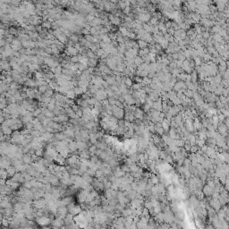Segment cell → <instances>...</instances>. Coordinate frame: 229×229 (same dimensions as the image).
Masks as SVG:
<instances>
[{"instance_id":"obj_1","label":"cell","mask_w":229,"mask_h":229,"mask_svg":"<svg viewBox=\"0 0 229 229\" xmlns=\"http://www.w3.org/2000/svg\"><path fill=\"white\" fill-rule=\"evenodd\" d=\"M32 206H33L35 209H41L47 206V201H46V199H41V198H40V199L33 200V201H32Z\"/></svg>"},{"instance_id":"obj_2","label":"cell","mask_w":229,"mask_h":229,"mask_svg":"<svg viewBox=\"0 0 229 229\" xmlns=\"http://www.w3.org/2000/svg\"><path fill=\"white\" fill-rule=\"evenodd\" d=\"M95 98H96L98 101H102L104 99H107V94L106 91H104L103 89H99L95 93Z\"/></svg>"},{"instance_id":"obj_3","label":"cell","mask_w":229,"mask_h":229,"mask_svg":"<svg viewBox=\"0 0 229 229\" xmlns=\"http://www.w3.org/2000/svg\"><path fill=\"white\" fill-rule=\"evenodd\" d=\"M36 221L40 226L41 227H46L48 224H50V219L49 217H46V216H42L40 217H36Z\"/></svg>"},{"instance_id":"obj_4","label":"cell","mask_w":229,"mask_h":229,"mask_svg":"<svg viewBox=\"0 0 229 229\" xmlns=\"http://www.w3.org/2000/svg\"><path fill=\"white\" fill-rule=\"evenodd\" d=\"M12 179L15 181V182H17L18 183H24V176H23V173L22 172H16L15 175L12 176Z\"/></svg>"},{"instance_id":"obj_5","label":"cell","mask_w":229,"mask_h":229,"mask_svg":"<svg viewBox=\"0 0 229 229\" xmlns=\"http://www.w3.org/2000/svg\"><path fill=\"white\" fill-rule=\"evenodd\" d=\"M209 206L213 208L216 210V212L218 211L220 209V207H221V205L218 201V199H213V198L211 199H209Z\"/></svg>"},{"instance_id":"obj_6","label":"cell","mask_w":229,"mask_h":229,"mask_svg":"<svg viewBox=\"0 0 229 229\" xmlns=\"http://www.w3.org/2000/svg\"><path fill=\"white\" fill-rule=\"evenodd\" d=\"M32 119H33V116H32L31 112H29V111H28L25 115H23V116H22V123H24L25 124L28 123H31L32 121Z\"/></svg>"},{"instance_id":"obj_7","label":"cell","mask_w":229,"mask_h":229,"mask_svg":"<svg viewBox=\"0 0 229 229\" xmlns=\"http://www.w3.org/2000/svg\"><path fill=\"white\" fill-rule=\"evenodd\" d=\"M90 147V145L86 141H83V140H79L77 141V149L80 151H82V150H88Z\"/></svg>"},{"instance_id":"obj_8","label":"cell","mask_w":229,"mask_h":229,"mask_svg":"<svg viewBox=\"0 0 229 229\" xmlns=\"http://www.w3.org/2000/svg\"><path fill=\"white\" fill-rule=\"evenodd\" d=\"M22 160L23 164H27V165H30L31 164L33 161H32V155H31L30 153H25L23 154L22 157Z\"/></svg>"},{"instance_id":"obj_9","label":"cell","mask_w":229,"mask_h":229,"mask_svg":"<svg viewBox=\"0 0 229 229\" xmlns=\"http://www.w3.org/2000/svg\"><path fill=\"white\" fill-rule=\"evenodd\" d=\"M0 129L2 130L4 135H10V134H12V128H11L10 126L6 125L5 123H1Z\"/></svg>"},{"instance_id":"obj_10","label":"cell","mask_w":229,"mask_h":229,"mask_svg":"<svg viewBox=\"0 0 229 229\" xmlns=\"http://www.w3.org/2000/svg\"><path fill=\"white\" fill-rule=\"evenodd\" d=\"M19 184H20V183H18L17 182H15L13 179L6 180V185H7L11 190H13V191H15V190L17 189V188L19 187Z\"/></svg>"},{"instance_id":"obj_11","label":"cell","mask_w":229,"mask_h":229,"mask_svg":"<svg viewBox=\"0 0 229 229\" xmlns=\"http://www.w3.org/2000/svg\"><path fill=\"white\" fill-rule=\"evenodd\" d=\"M48 178V183L50 184H52L53 186H56V185L59 184V179L54 175V174H51L49 176H47Z\"/></svg>"},{"instance_id":"obj_12","label":"cell","mask_w":229,"mask_h":229,"mask_svg":"<svg viewBox=\"0 0 229 229\" xmlns=\"http://www.w3.org/2000/svg\"><path fill=\"white\" fill-rule=\"evenodd\" d=\"M63 225H64V219L59 218V217L56 218L55 220L53 219L51 221V227H63Z\"/></svg>"},{"instance_id":"obj_13","label":"cell","mask_w":229,"mask_h":229,"mask_svg":"<svg viewBox=\"0 0 229 229\" xmlns=\"http://www.w3.org/2000/svg\"><path fill=\"white\" fill-rule=\"evenodd\" d=\"M152 108L155 109V110L160 111V112L162 111V100H161V98H159L157 101L153 102Z\"/></svg>"},{"instance_id":"obj_14","label":"cell","mask_w":229,"mask_h":229,"mask_svg":"<svg viewBox=\"0 0 229 229\" xmlns=\"http://www.w3.org/2000/svg\"><path fill=\"white\" fill-rule=\"evenodd\" d=\"M67 147L69 149L70 152H74V151L78 150V149H77V141H75V140H71V141H69L68 144H67Z\"/></svg>"},{"instance_id":"obj_15","label":"cell","mask_w":229,"mask_h":229,"mask_svg":"<svg viewBox=\"0 0 229 229\" xmlns=\"http://www.w3.org/2000/svg\"><path fill=\"white\" fill-rule=\"evenodd\" d=\"M133 114H134V117L137 119H140V120H142L143 119V116H144V111L142 110V109L139 108V107H137L136 108V110L133 112Z\"/></svg>"},{"instance_id":"obj_16","label":"cell","mask_w":229,"mask_h":229,"mask_svg":"<svg viewBox=\"0 0 229 229\" xmlns=\"http://www.w3.org/2000/svg\"><path fill=\"white\" fill-rule=\"evenodd\" d=\"M40 136L42 137V139L44 140V141H49L51 140V138L54 136V133H47V132H45V133H41Z\"/></svg>"},{"instance_id":"obj_17","label":"cell","mask_w":229,"mask_h":229,"mask_svg":"<svg viewBox=\"0 0 229 229\" xmlns=\"http://www.w3.org/2000/svg\"><path fill=\"white\" fill-rule=\"evenodd\" d=\"M6 173H7V175L8 176H11L12 177L13 175H15V173L17 172V170H16V168H15V166H9L7 168H6Z\"/></svg>"},{"instance_id":"obj_18","label":"cell","mask_w":229,"mask_h":229,"mask_svg":"<svg viewBox=\"0 0 229 229\" xmlns=\"http://www.w3.org/2000/svg\"><path fill=\"white\" fill-rule=\"evenodd\" d=\"M73 222H74V216L72 214H66L65 215V217H64V224H66V225H70V224H72Z\"/></svg>"},{"instance_id":"obj_19","label":"cell","mask_w":229,"mask_h":229,"mask_svg":"<svg viewBox=\"0 0 229 229\" xmlns=\"http://www.w3.org/2000/svg\"><path fill=\"white\" fill-rule=\"evenodd\" d=\"M54 136L57 140H64L66 139V136L64 135V132H57V133H55Z\"/></svg>"},{"instance_id":"obj_20","label":"cell","mask_w":229,"mask_h":229,"mask_svg":"<svg viewBox=\"0 0 229 229\" xmlns=\"http://www.w3.org/2000/svg\"><path fill=\"white\" fill-rule=\"evenodd\" d=\"M213 192H214V190L211 189L208 184H206L204 187H203V193H204V195H206V196H211Z\"/></svg>"},{"instance_id":"obj_21","label":"cell","mask_w":229,"mask_h":229,"mask_svg":"<svg viewBox=\"0 0 229 229\" xmlns=\"http://www.w3.org/2000/svg\"><path fill=\"white\" fill-rule=\"evenodd\" d=\"M133 63H134V64H135L136 66L138 67V66H140V64H142L143 63H144V61H143V58L142 57H134V58H133Z\"/></svg>"},{"instance_id":"obj_22","label":"cell","mask_w":229,"mask_h":229,"mask_svg":"<svg viewBox=\"0 0 229 229\" xmlns=\"http://www.w3.org/2000/svg\"><path fill=\"white\" fill-rule=\"evenodd\" d=\"M72 200H73V199H72V197H70V196L64 197V199L60 200V201H61V206H67L69 203H71Z\"/></svg>"},{"instance_id":"obj_23","label":"cell","mask_w":229,"mask_h":229,"mask_svg":"<svg viewBox=\"0 0 229 229\" xmlns=\"http://www.w3.org/2000/svg\"><path fill=\"white\" fill-rule=\"evenodd\" d=\"M105 81L108 83V85H113L115 82H116V76H114L113 74H110V75H107V79Z\"/></svg>"},{"instance_id":"obj_24","label":"cell","mask_w":229,"mask_h":229,"mask_svg":"<svg viewBox=\"0 0 229 229\" xmlns=\"http://www.w3.org/2000/svg\"><path fill=\"white\" fill-rule=\"evenodd\" d=\"M65 96H66V98H68V99H74L75 98V96H76V94H75V92H74V91L73 89L69 90V91H67L66 92H65Z\"/></svg>"},{"instance_id":"obj_25","label":"cell","mask_w":229,"mask_h":229,"mask_svg":"<svg viewBox=\"0 0 229 229\" xmlns=\"http://www.w3.org/2000/svg\"><path fill=\"white\" fill-rule=\"evenodd\" d=\"M81 177H82V179H83L85 182L90 183H92V181H93V177H92V176H91L90 175H88L87 173H84L83 175H81Z\"/></svg>"},{"instance_id":"obj_26","label":"cell","mask_w":229,"mask_h":229,"mask_svg":"<svg viewBox=\"0 0 229 229\" xmlns=\"http://www.w3.org/2000/svg\"><path fill=\"white\" fill-rule=\"evenodd\" d=\"M137 44H138V47H140V49L148 47V42H146L145 40H139Z\"/></svg>"},{"instance_id":"obj_27","label":"cell","mask_w":229,"mask_h":229,"mask_svg":"<svg viewBox=\"0 0 229 229\" xmlns=\"http://www.w3.org/2000/svg\"><path fill=\"white\" fill-rule=\"evenodd\" d=\"M149 179L150 180V182L152 183L153 184H158V182H159V179H158V175H155V174H153V175H150V178H149Z\"/></svg>"},{"instance_id":"obj_28","label":"cell","mask_w":229,"mask_h":229,"mask_svg":"<svg viewBox=\"0 0 229 229\" xmlns=\"http://www.w3.org/2000/svg\"><path fill=\"white\" fill-rule=\"evenodd\" d=\"M149 53H150V50H149V48H147V47H146V48H142V49H140L138 51L139 57H145L146 55H148Z\"/></svg>"},{"instance_id":"obj_29","label":"cell","mask_w":229,"mask_h":229,"mask_svg":"<svg viewBox=\"0 0 229 229\" xmlns=\"http://www.w3.org/2000/svg\"><path fill=\"white\" fill-rule=\"evenodd\" d=\"M122 214H123V217H130L131 215L133 214V209H124L122 211Z\"/></svg>"},{"instance_id":"obj_30","label":"cell","mask_w":229,"mask_h":229,"mask_svg":"<svg viewBox=\"0 0 229 229\" xmlns=\"http://www.w3.org/2000/svg\"><path fill=\"white\" fill-rule=\"evenodd\" d=\"M35 93H36V91H35V90H33V89H28L27 91H26L27 97H29L30 99H33V98H35Z\"/></svg>"},{"instance_id":"obj_31","label":"cell","mask_w":229,"mask_h":229,"mask_svg":"<svg viewBox=\"0 0 229 229\" xmlns=\"http://www.w3.org/2000/svg\"><path fill=\"white\" fill-rule=\"evenodd\" d=\"M123 83H124L127 87H132L133 85V81H132V79H130L128 76H125L123 78Z\"/></svg>"},{"instance_id":"obj_32","label":"cell","mask_w":229,"mask_h":229,"mask_svg":"<svg viewBox=\"0 0 229 229\" xmlns=\"http://www.w3.org/2000/svg\"><path fill=\"white\" fill-rule=\"evenodd\" d=\"M89 140L91 143H93V144L96 142L97 140H98V136H97L96 133H90Z\"/></svg>"},{"instance_id":"obj_33","label":"cell","mask_w":229,"mask_h":229,"mask_svg":"<svg viewBox=\"0 0 229 229\" xmlns=\"http://www.w3.org/2000/svg\"><path fill=\"white\" fill-rule=\"evenodd\" d=\"M97 64V58H90L88 60L87 65H89L90 67H94Z\"/></svg>"},{"instance_id":"obj_34","label":"cell","mask_w":229,"mask_h":229,"mask_svg":"<svg viewBox=\"0 0 229 229\" xmlns=\"http://www.w3.org/2000/svg\"><path fill=\"white\" fill-rule=\"evenodd\" d=\"M30 134L32 138H34V137H39V136H40V132L38 130H34V129H32L31 131L30 132Z\"/></svg>"},{"instance_id":"obj_35","label":"cell","mask_w":229,"mask_h":229,"mask_svg":"<svg viewBox=\"0 0 229 229\" xmlns=\"http://www.w3.org/2000/svg\"><path fill=\"white\" fill-rule=\"evenodd\" d=\"M142 83H138V82H136L135 84H133L132 85V89L133 90V91H139V90L142 89Z\"/></svg>"},{"instance_id":"obj_36","label":"cell","mask_w":229,"mask_h":229,"mask_svg":"<svg viewBox=\"0 0 229 229\" xmlns=\"http://www.w3.org/2000/svg\"><path fill=\"white\" fill-rule=\"evenodd\" d=\"M41 113H42V111H41V108H40V107H37L34 111H32L31 112L32 116H34V117H37V116Z\"/></svg>"},{"instance_id":"obj_37","label":"cell","mask_w":229,"mask_h":229,"mask_svg":"<svg viewBox=\"0 0 229 229\" xmlns=\"http://www.w3.org/2000/svg\"><path fill=\"white\" fill-rule=\"evenodd\" d=\"M7 175V173H6V170L4 169V168H0V177L1 178H6Z\"/></svg>"},{"instance_id":"obj_38","label":"cell","mask_w":229,"mask_h":229,"mask_svg":"<svg viewBox=\"0 0 229 229\" xmlns=\"http://www.w3.org/2000/svg\"><path fill=\"white\" fill-rule=\"evenodd\" d=\"M87 101H88V104H89V106L91 107V106H94V105H95V103H96V102H97L98 100H97L96 98H90V99H88Z\"/></svg>"},{"instance_id":"obj_39","label":"cell","mask_w":229,"mask_h":229,"mask_svg":"<svg viewBox=\"0 0 229 229\" xmlns=\"http://www.w3.org/2000/svg\"><path fill=\"white\" fill-rule=\"evenodd\" d=\"M203 90H204L205 91H211V87H210V83L209 82H208V81H206L204 84H203Z\"/></svg>"},{"instance_id":"obj_40","label":"cell","mask_w":229,"mask_h":229,"mask_svg":"<svg viewBox=\"0 0 229 229\" xmlns=\"http://www.w3.org/2000/svg\"><path fill=\"white\" fill-rule=\"evenodd\" d=\"M95 172H96V170L94 169V168H88V169H87V174L88 175H90L91 176H95Z\"/></svg>"},{"instance_id":"obj_41","label":"cell","mask_w":229,"mask_h":229,"mask_svg":"<svg viewBox=\"0 0 229 229\" xmlns=\"http://www.w3.org/2000/svg\"><path fill=\"white\" fill-rule=\"evenodd\" d=\"M144 207L148 209V210H149V209H152V208H153L152 202L150 201V200H148V201L144 202Z\"/></svg>"},{"instance_id":"obj_42","label":"cell","mask_w":229,"mask_h":229,"mask_svg":"<svg viewBox=\"0 0 229 229\" xmlns=\"http://www.w3.org/2000/svg\"><path fill=\"white\" fill-rule=\"evenodd\" d=\"M199 150V147H198L196 144L195 145H192V146H191V149H190V151L192 153H196L198 151V150Z\"/></svg>"},{"instance_id":"obj_43","label":"cell","mask_w":229,"mask_h":229,"mask_svg":"<svg viewBox=\"0 0 229 229\" xmlns=\"http://www.w3.org/2000/svg\"><path fill=\"white\" fill-rule=\"evenodd\" d=\"M42 127H43V124H42L41 122H39V123H37L36 124L33 125V129H34V130H38V131H40Z\"/></svg>"},{"instance_id":"obj_44","label":"cell","mask_w":229,"mask_h":229,"mask_svg":"<svg viewBox=\"0 0 229 229\" xmlns=\"http://www.w3.org/2000/svg\"><path fill=\"white\" fill-rule=\"evenodd\" d=\"M121 170H122V171H123L124 173L130 172V169H129V166L127 165V164H124V165L122 166V167H121Z\"/></svg>"},{"instance_id":"obj_45","label":"cell","mask_w":229,"mask_h":229,"mask_svg":"<svg viewBox=\"0 0 229 229\" xmlns=\"http://www.w3.org/2000/svg\"><path fill=\"white\" fill-rule=\"evenodd\" d=\"M23 176H24V180L25 181H31V180L33 178V176H31V175H29L28 173L24 172L23 173Z\"/></svg>"},{"instance_id":"obj_46","label":"cell","mask_w":229,"mask_h":229,"mask_svg":"<svg viewBox=\"0 0 229 229\" xmlns=\"http://www.w3.org/2000/svg\"><path fill=\"white\" fill-rule=\"evenodd\" d=\"M42 27L46 28V29H49V28L51 27V23H50V22H43Z\"/></svg>"},{"instance_id":"obj_47","label":"cell","mask_w":229,"mask_h":229,"mask_svg":"<svg viewBox=\"0 0 229 229\" xmlns=\"http://www.w3.org/2000/svg\"><path fill=\"white\" fill-rule=\"evenodd\" d=\"M134 80H135V81L136 82H138V83H141V82H142V77L138 76V75H136V76L134 77Z\"/></svg>"},{"instance_id":"obj_48","label":"cell","mask_w":229,"mask_h":229,"mask_svg":"<svg viewBox=\"0 0 229 229\" xmlns=\"http://www.w3.org/2000/svg\"><path fill=\"white\" fill-rule=\"evenodd\" d=\"M217 118H218V121L219 122H223V121L225 120V116L223 115V114H221V113H219L218 114V116H217Z\"/></svg>"},{"instance_id":"obj_49","label":"cell","mask_w":229,"mask_h":229,"mask_svg":"<svg viewBox=\"0 0 229 229\" xmlns=\"http://www.w3.org/2000/svg\"><path fill=\"white\" fill-rule=\"evenodd\" d=\"M9 33H10L11 35H15L17 33V30L15 29V28H10V30H9Z\"/></svg>"},{"instance_id":"obj_50","label":"cell","mask_w":229,"mask_h":229,"mask_svg":"<svg viewBox=\"0 0 229 229\" xmlns=\"http://www.w3.org/2000/svg\"><path fill=\"white\" fill-rule=\"evenodd\" d=\"M4 121H5V118H4V116H3V110L0 109V123H2Z\"/></svg>"},{"instance_id":"obj_51","label":"cell","mask_w":229,"mask_h":229,"mask_svg":"<svg viewBox=\"0 0 229 229\" xmlns=\"http://www.w3.org/2000/svg\"><path fill=\"white\" fill-rule=\"evenodd\" d=\"M2 142V137H0V143Z\"/></svg>"},{"instance_id":"obj_52","label":"cell","mask_w":229,"mask_h":229,"mask_svg":"<svg viewBox=\"0 0 229 229\" xmlns=\"http://www.w3.org/2000/svg\"><path fill=\"white\" fill-rule=\"evenodd\" d=\"M0 209H1V206H0Z\"/></svg>"}]
</instances>
